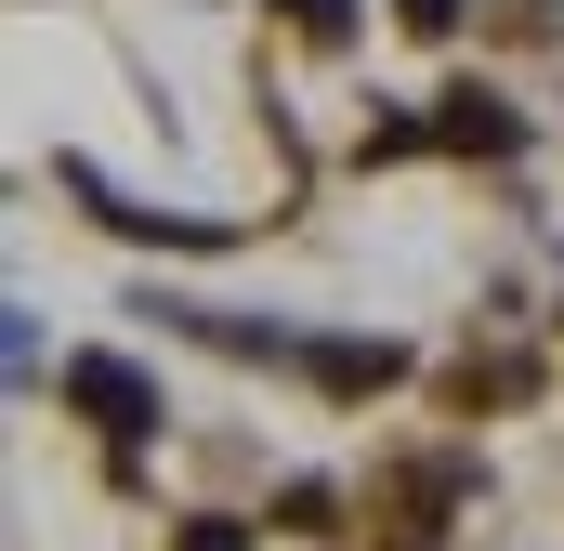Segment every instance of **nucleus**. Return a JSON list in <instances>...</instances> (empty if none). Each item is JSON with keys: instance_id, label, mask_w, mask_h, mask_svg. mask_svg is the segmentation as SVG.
Segmentation results:
<instances>
[{"instance_id": "nucleus-1", "label": "nucleus", "mask_w": 564, "mask_h": 551, "mask_svg": "<svg viewBox=\"0 0 564 551\" xmlns=\"http://www.w3.org/2000/svg\"><path fill=\"white\" fill-rule=\"evenodd\" d=\"M66 408L106 420V433L132 446V433H158V381H144L132 355H79V368H66Z\"/></svg>"}, {"instance_id": "nucleus-2", "label": "nucleus", "mask_w": 564, "mask_h": 551, "mask_svg": "<svg viewBox=\"0 0 564 551\" xmlns=\"http://www.w3.org/2000/svg\"><path fill=\"white\" fill-rule=\"evenodd\" d=\"M433 132L459 144V158H512V144H525V132H512V106H486V93H446V119H433Z\"/></svg>"}, {"instance_id": "nucleus-3", "label": "nucleus", "mask_w": 564, "mask_h": 551, "mask_svg": "<svg viewBox=\"0 0 564 551\" xmlns=\"http://www.w3.org/2000/svg\"><path fill=\"white\" fill-rule=\"evenodd\" d=\"M315 381L328 395H381L394 381V342H315Z\"/></svg>"}, {"instance_id": "nucleus-4", "label": "nucleus", "mask_w": 564, "mask_h": 551, "mask_svg": "<svg viewBox=\"0 0 564 551\" xmlns=\"http://www.w3.org/2000/svg\"><path fill=\"white\" fill-rule=\"evenodd\" d=\"M289 26H302V40H341V26H355V0H289Z\"/></svg>"}, {"instance_id": "nucleus-5", "label": "nucleus", "mask_w": 564, "mask_h": 551, "mask_svg": "<svg viewBox=\"0 0 564 551\" xmlns=\"http://www.w3.org/2000/svg\"><path fill=\"white\" fill-rule=\"evenodd\" d=\"M394 13H408L421 40H446V26H459V0H394Z\"/></svg>"}, {"instance_id": "nucleus-6", "label": "nucleus", "mask_w": 564, "mask_h": 551, "mask_svg": "<svg viewBox=\"0 0 564 551\" xmlns=\"http://www.w3.org/2000/svg\"><path fill=\"white\" fill-rule=\"evenodd\" d=\"M171 551H250V526H184Z\"/></svg>"}]
</instances>
